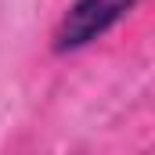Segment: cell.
Returning a JSON list of instances; mask_svg holds the SVG:
<instances>
[{
  "instance_id": "1",
  "label": "cell",
  "mask_w": 155,
  "mask_h": 155,
  "mask_svg": "<svg viewBox=\"0 0 155 155\" xmlns=\"http://www.w3.org/2000/svg\"><path fill=\"white\" fill-rule=\"evenodd\" d=\"M137 4L141 0H72L65 7V15L58 18V25H54V36H51L54 54H76L83 47L97 43Z\"/></svg>"
}]
</instances>
